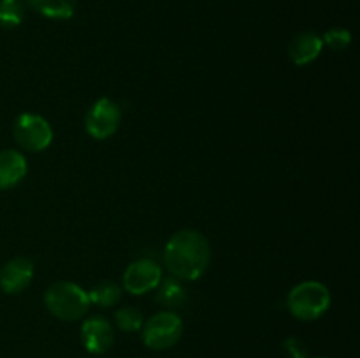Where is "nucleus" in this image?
Listing matches in <instances>:
<instances>
[{"label": "nucleus", "instance_id": "obj_17", "mask_svg": "<svg viewBox=\"0 0 360 358\" xmlns=\"http://www.w3.org/2000/svg\"><path fill=\"white\" fill-rule=\"evenodd\" d=\"M322 42L323 46L330 48L333 51H343V49H347L350 46L352 34L347 28H330L322 37Z\"/></svg>", "mask_w": 360, "mask_h": 358}, {"label": "nucleus", "instance_id": "obj_2", "mask_svg": "<svg viewBox=\"0 0 360 358\" xmlns=\"http://www.w3.org/2000/svg\"><path fill=\"white\" fill-rule=\"evenodd\" d=\"M44 304L55 318L62 321H77L90 309V298L79 284L58 281L46 290Z\"/></svg>", "mask_w": 360, "mask_h": 358}, {"label": "nucleus", "instance_id": "obj_19", "mask_svg": "<svg viewBox=\"0 0 360 358\" xmlns=\"http://www.w3.org/2000/svg\"><path fill=\"white\" fill-rule=\"evenodd\" d=\"M315 358H326V357H315Z\"/></svg>", "mask_w": 360, "mask_h": 358}, {"label": "nucleus", "instance_id": "obj_13", "mask_svg": "<svg viewBox=\"0 0 360 358\" xmlns=\"http://www.w3.org/2000/svg\"><path fill=\"white\" fill-rule=\"evenodd\" d=\"M155 290H157V297L155 298L164 307L174 309L186 300V291L183 288L181 281L172 276L162 277V281L158 283V286Z\"/></svg>", "mask_w": 360, "mask_h": 358}, {"label": "nucleus", "instance_id": "obj_15", "mask_svg": "<svg viewBox=\"0 0 360 358\" xmlns=\"http://www.w3.org/2000/svg\"><path fill=\"white\" fill-rule=\"evenodd\" d=\"M25 20L23 0H0V27L16 28Z\"/></svg>", "mask_w": 360, "mask_h": 358}, {"label": "nucleus", "instance_id": "obj_11", "mask_svg": "<svg viewBox=\"0 0 360 358\" xmlns=\"http://www.w3.org/2000/svg\"><path fill=\"white\" fill-rule=\"evenodd\" d=\"M27 171V158L20 151H0V190H9L23 181Z\"/></svg>", "mask_w": 360, "mask_h": 358}, {"label": "nucleus", "instance_id": "obj_5", "mask_svg": "<svg viewBox=\"0 0 360 358\" xmlns=\"http://www.w3.org/2000/svg\"><path fill=\"white\" fill-rule=\"evenodd\" d=\"M14 140L25 151L39 153L53 142V128L42 116L25 112L16 118L13 125Z\"/></svg>", "mask_w": 360, "mask_h": 358}, {"label": "nucleus", "instance_id": "obj_8", "mask_svg": "<svg viewBox=\"0 0 360 358\" xmlns=\"http://www.w3.org/2000/svg\"><path fill=\"white\" fill-rule=\"evenodd\" d=\"M81 340L88 353L104 354L115 344V329L104 316H90L81 325Z\"/></svg>", "mask_w": 360, "mask_h": 358}, {"label": "nucleus", "instance_id": "obj_4", "mask_svg": "<svg viewBox=\"0 0 360 358\" xmlns=\"http://www.w3.org/2000/svg\"><path fill=\"white\" fill-rule=\"evenodd\" d=\"M144 346L153 351H165L178 344L183 336V321L174 311H160L143 323Z\"/></svg>", "mask_w": 360, "mask_h": 358}, {"label": "nucleus", "instance_id": "obj_3", "mask_svg": "<svg viewBox=\"0 0 360 358\" xmlns=\"http://www.w3.org/2000/svg\"><path fill=\"white\" fill-rule=\"evenodd\" d=\"M287 307L294 318L301 321H315L330 307L329 288L319 281H304L290 290Z\"/></svg>", "mask_w": 360, "mask_h": 358}, {"label": "nucleus", "instance_id": "obj_16", "mask_svg": "<svg viewBox=\"0 0 360 358\" xmlns=\"http://www.w3.org/2000/svg\"><path fill=\"white\" fill-rule=\"evenodd\" d=\"M116 325L123 332H137V330L143 329V312L139 309L132 307V305H125V307L118 309L115 314Z\"/></svg>", "mask_w": 360, "mask_h": 358}, {"label": "nucleus", "instance_id": "obj_6", "mask_svg": "<svg viewBox=\"0 0 360 358\" xmlns=\"http://www.w3.org/2000/svg\"><path fill=\"white\" fill-rule=\"evenodd\" d=\"M122 121V109L115 100L102 97L88 109L84 116V128L95 140H105L112 137Z\"/></svg>", "mask_w": 360, "mask_h": 358}, {"label": "nucleus", "instance_id": "obj_12", "mask_svg": "<svg viewBox=\"0 0 360 358\" xmlns=\"http://www.w3.org/2000/svg\"><path fill=\"white\" fill-rule=\"evenodd\" d=\"M25 4L49 20H69L77 7V0H25Z\"/></svg>", "mask_w": 360, "mask_h": 358}, {"label": "nucleus", "instance_id": "obj_14", "mask_svg": "<svg viewBox=\"0 0 360 358\" xmlns=\"http://www.w3.org/2000/svg\"><path fill=\"white\" fill-rule=\"evenodd\" d=\"M86 293L90 304L98 305V307H112L122 300V286L115 281H101Z\"/></svg>", "mask_w": 360, "mask_h": 358}, {"label": "nucleus", "instance_id": "obj_9", "mask_svg": "<svg viewBox=\"0 0 360 358\" xmlns=\"http://www.w3.org/2000/svg\"><path fill=\"white\" fill-rule=\"evenodd\" d=\"M34 279V263L25 256L9 260L0 269V290L7 295H18L27 290Z\"/></svg>", "mask_w": 360, "mask_h": 358}, {"label": "nucleus", "instance_id": "obj_1", "mask_svg": "<svg viewBox=\"0 0 360 358\" xmlns=\"http://www.w3.org/2000/svg\"><path fill=\"white\" fill-rule=\"evenodd\" d=\"M211 262V248L200 232L186 228L172 235L164 248V265L179 281L199 279Z\"/></svg>", "mask_w": 360, "mask_h": 358}, {"label": "nucleus", "instance_id": "obj_18", "mask_svg": "<svg viewBox=\"0 0 360 358\" xmlns=\"http://www.w3.org/2000/svg\"><path fill=\"white\" fill-rule=\"evenodd\" d=\"M283 350L288 354V358H308V347L301 339H295V337H288L285 340Z\"/></svg>", "mask_w": 360, "mask_h": 358}, {"label": "nucleus", "instance_id": "obj_10", "mask_svg": "<svg viewBox=\"0 0 360 358\" xmlns=\"http://www.w3.org/2000/svg\"><path fill=\"white\" fill-rule=\"evenodd\" d=\"M323 49L322 37L315 32H301L288 44V56L295 65H308L320 56Z\"/></svg>", "mask_w": 360, "mask_h": 358}, {"label": "nucleus", "instance_id": "obj_7", "mask_svg": "<svg viewBox=\"0 0 360 358\" xmlns=\"http://www.w3.org/2000/svg\"><path fill=\"white\" fill-rule=\"evenodd\" d=\"M162 267L150 258H139L127 267L123 274V290L132 295L153 291L162 281Z\"/></svg>", "mask_w": 360, "mask_h": 358}]
</instances>
